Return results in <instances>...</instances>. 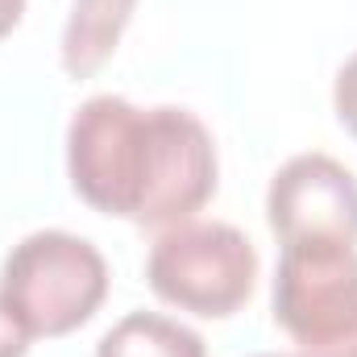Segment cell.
<instances>
[{
  "mask_svg": "<svg viewBox=\"0 0 357 357\" xmlns=\"http://www.w3.org/2000/svg\"><path fill=\"white\" fill-rule=\"evenodd\" d=\"M25 354H29V333L0 303V357H25Z\"/></svg>",
  "mask_w": 357,
  "mask_h": 357,
  "instance_id": "9c48e42d",
  "label": "cell"
},
{
  "mask_svg": "<svg viewBox=\"0 0 357 357\" xmlns=\"http://www.w3.org/2000/svg\"><path fill=\"white\" fill-rule=\"evenodd\" d=\"M137 0H75L63 25V71L71 79H91L121 46Z\"/></svg>",
  "mask_w": 357,
  "mask_h": 357,
  "instance_id": "8992f818",
  "label": "cell"
},
{
  "mask_svg": "<svg viewBox=\"0 0 357 357\" xmlns=\"http://www.w3.org/2000/svg\"><path fill=\"white\" fill-rule=\"evenodd\" d=\"M333 108H337V121L345 125V133L357 142V54L337 71V84H333Z\"/></svg>",
  "mask_w": 357,
  "mask_h": 357,
  "instance_id": "ba28073f",
  "label": "cell"
},
{
  "mask_svg": "<svg viewBox=\"0 0 357 357\" xmlns=\"http://www.w3.org/2000/svg\"><path fill=\"white\" fill-rule=\"evenodd\" d=\"M146 278L162 303L204 320H225L254 295L258 250L233 225L183 220L150 245Z\"/></svg>",
  "mask_w": 357,
  "mask_h": 357,
  "instance_id": "3957f363",
  "label": "cell"
},
{
  "mask_svg": "<svg viewBox=\"0 0 357 357\" xmlns=\"http://www.w3.org/2000/svg\"><path fill=\"white\" fill-rule=\"evenodd\" d=\"M278 245H357V178L328 154H295L266 191Z\"/></svg>",
  "mask_w": 357,
  "mask_h": 357,
  "instance_id": "5b68a950",
  "label": "cell"
},
{
  "mask_svg": "<svg viewBox=\"0 0 357 357\" xmlns=\"http://www.w3.org/2000/svg\"><path fill=\"white\" fill-rule=\"evenodd\" d=\"M274 324L295 341L299 357H357L354 245H282Z\"/></svg>",
  "mask_w": 357,
  "mask_h": 357,
  "instance_id": "277c9868",
  "label": "cell"
},
{
  "mask_svg": "<svg viewBox=\"0 0 357 357\" xmlns=\"http://www.w3.org/2000/svg\"><path fill=\"white\" fill-rule=\"evenodd\" d=\"M96 357H208L204 337L158 312L121 316L96 345Z\"/></svg>",
  "mask_w": 357,
  "mask_h": 357,
  "instance_id": "52a82bcc",
  "label": "cell"
},
{
  "mask_svg": "<svg viewBox=\"0 0 357 357\" xmlns=\"http://www.w3.org/2000/svg\"><path fill=\"white\" fill-rule=\"evenodd\" d=\"M67 171L96 212L175 229L216 195V146L187 108L91 96L67 125Z\"/></svg>",
  "mask_w": 357,
  "mask_h": 357,
  "instance_id": "6da1fadb",
  "label": "cell"
},
{
  "mask_svg": "<svg viewBox=\"0 0 357 357\" xmlns=\"http://www.w3.org/2000/svg\"><path fill=\"white\" fill-rule=\"evenodd\" d=\"M21 13H25V0H0V38H8L21 25Z\"/></svg>",
  "mask_w": 357,
  "mask_h": 357,
  "instance_id": "30bf717a",
  "label": "cell"
},
{
  "mask_svg": "<svg viewBox=\"0 0 357 357\" xmlns=\"http://www.w3.org/2000/svg\"><path fill=\"white\" fill-rule=\"evenodd\" d=\"M258 357H287V354H258Z\"/></svg>",
  "mask_w": 357,
  "mask_h": 357,
  "instance_id": "8fae6325",
  "label": "cell"
},
{
  "mask_svg": "<svg viewBox=\"0 0 357 357\" xmlns=\"http://www.w3.org/2000/svg\"><path fill=\"white\" fill-rule=\"evenodd\" d=\"M108 295L104 254L63 229L17 241L0 266V303L33 337H67L84 328Z\"/></svg>",
  "mask_w": 357,
  "mask_h": 357,
  "instance_id": "7a4b0ae2",
  "label": "cell"
}]
</instances>
